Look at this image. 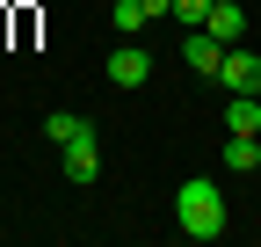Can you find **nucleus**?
<instances>
[{"label": "nucleus", "mask_w": 261, "mask_h": 247, "mask_svg": "<svg viewBox=\"0 0 261 247\" xmlns=\"http://www.w3.org/2000/svg\"><path fill=\"white\" fill-rule=\"evenodd\" d=\"M225 51H232V44H218L211 29H189V37H181V58H189V73H203V80H218Z\"/></svg>", "instance_id": "obj_2"}, {"label": "nucleus", "mask_w": 261, "mask_h": 247, "mask_svg": "<svg viewBox=\"0 0 261 247\" xmlns=\"http://www.w3.org/2000/svg\"><path fill=\"white\" fill-rule=\"evenodd\" d=\"M254 145H261V138H254Z\"/></svg>", "instance_id": "obj_13"}, {"label": "nucleus", "mask_w": 261, "mask_h": 247, "mask_svg": "<svg viewBox=\"0 0 261 247\" xmlns=\"http://www.w3.org/2000/svg\"><path fill=\"white\" fill-rule=\"evenodd\" d=\"M145 15H174V0H145Z\"/></svg>", "instance_id": "obj_12"}, {"label": "nucleus", "mask_w": 261, "mask_h": 247, "mask_svg": "<svg viewBox=\"0 0 261 247\" xmlns=\"http://www.w3.org/2000/svg\"><path fill=\"white\" fill-rule=\"evenodd\" d=\"M109 22H116V37H138L152 15H145V0H109Z\"/></svg>", "instance_id": "obj_8"}, {"label": "nucleus", "mask_w": 261, "mask_h": 247, "mask_svg": "<svg viewBox=\"0 0 261 247\" xmlns=\"http://www.w3.org/2000/svg\"><path fill=\"white\" fill-rule=\"evenodd\" d=\"M145 73H152V58H145L138 44H123V51H109V80H116V87H145Z\"/></svg>", "instance_id": "obj_6"}, {"label": "nucleus", "mask_w": 261, "mask_h": 247, "mask_svg": "<svg viewBox=\"0 0 261 247\" xmlns=\"http://www.w3.org/2000/svg\"><path fill=\"white\" fill-rule=\"evenodd\" d=\"M203 15H211V0H174V22H189V29H203Z\"/></svg>", "instance_id": "obj_11"}, {"label": "nucleus", "mask_w": 261, "mask_h": 247, "mask_svg": "<svg viewBox=\"0 0 261 247\" xmlns=\"http://www.w3.org/2000/svg\"><path fill=\"white\" fill-rule=\"evenodd\" d=\"M174 226H181L189 240H218V233H225V196H218L211 175H189L181 189H174Z\"/></svg>", "instance_id": "obj_1"}, {"label": "nucleus", "mask_w": 261, "mask_h": 247, "mask_svg": "<svg viewBox=\"0 0 261 247\" xmlns=\"http://www.w3.org/2000/svg\"><path fill=\"white\" fill-rule=\"evenodd\" d=\"M203 29H211L218 44H240V37H247V8H240V0H211V15H203Z\"/></svg>", "instance_id": "obj_4"}, {"label": "nucleus", "mask_w": 261, "mask_h": 247, "mask_svg": "<svg viewBox=\"0 0 261 247\" xmlns=\"http://www.w3.org/2000/svg\"><path fill=\"white\" fill-rule=\"evenodd\" d=\"M225 167H240V175H254V167H261V145L232 131V138H225Z\"/></svg>", "instance_id": "obj_10"}, {"label": "nucleus", "mask_w": 261, "mask_h": 247, "mask_svg": "<svg viewBox=\"0 0 261 247\" xmlns=\"http://www.w3.org/2000/svg\"><path fill=\"white\" fill-rule=\"evenodd\" d=\"M44 131H51L58 145H73V138H87V131H94V124H87V116H73V109H51V116H44Z\"/></svg>", "instance_id": "obj_9"}, {"label": "nucleus", "mask_w": 261, "mask_h": 247, "mask_svg": "<svg viewBox=\"0 0 261 247\" xmlns=\"http://www.w3.org/2000/svg\"><path fill=\"white\" fill-rule=\"evenodd\" d=\"M225 131L261 138V95H232V109H225Z\"/></svg>", "instance_id": "obj_7"}, {"label": "nucleus", "mask_w": 261, "mask_h": 247, "mask_svg": "<svg viewBox=\"0 0 261 247\" xmlns=\"http://www.w3.org/2000/svg\"><path fill=\"white\" fill-rule=\"evenodd\" d=\"M218 80L232 87V95H261V58L232 44V51H225V66H218Z\"/></svg>", "instance_id": "obj_3"}, {"label": "nucleus", "mask_w": 261, "mask_h": 247, "mask_svg": "<svg viewBox=\"0 0 261 247\" xmlns=\"http://www.w3.org/2000/svg\"><path fill=\"white\" fill-rule=\"evenodd\" d=\"M94 175H102V145H94V131H87V138L65 145V182H94Z\"/></svg>", "instance_id": "obj_5"}]
</instances>
